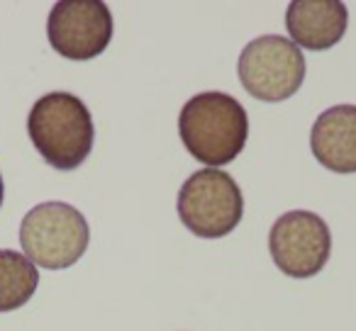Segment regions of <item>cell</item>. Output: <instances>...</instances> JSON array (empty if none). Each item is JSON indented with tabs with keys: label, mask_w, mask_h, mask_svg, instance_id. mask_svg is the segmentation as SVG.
Masks as SVG:
<instances>
[{
	"label": "cell",
	"mask_w": 356,
	"mask_h": 331,
	"mask_svg": "<svg viewBox=\"0 0 356 331\" xmlns=\"http://www.w3.org/2000/svg\"><path fill=\"white\" fill-rule=\"evenodd\" d=\"M3 193H6V188H3V178H0V205H3Z\"/></svg>",
	"instance_id": "cell-11"
},
{
	"label": "cell",
	"mask_w": 356,
	"mask_h": 331,
	"mask_svg": "<svg viewBox=\"0 0 356 331\" xmlns=\"http://www.w3.org/2000/svg\"><path fill=\"white\" fill-rule=\"evenodd\" d=\"M90 229L86 217L66 203H42L20 224V246L35 266L64 271L86 253Z\"/></svg>",
	"instance_id": "cell-3"
},
{
	"label": "cell",
	"mask_w": 356,
	"mask_h": 331,
	"mask_svg": "<svg viewBox=\"0 0 356 331\" xmlns=\"http://www.w3.org/2000/svg\"><path fill=\"white\" fill-rule=\"evenodd\" d=\"M178 134L191 156L218 169L234 161L247 144V110L222 90H205L184 105L178 114Z\"/></svg>",
	"instance_id": "cell-1"
},
{
	"label": "cell",
	"mask_w": 356,
	"mask_h": 331,
	"mask_svg": "<svg viewBox=\"0 0 356 331\" xmlns=\"http://www.w3.org/2000/svg\"><path fill=\"white\" fill-rule=\"evenodd\" d=\"M237 74L244 90L264 103H281L300 90L305 59L300 46L278 35L252 40L239 54Z\"/></svg>",
	"instance_id": "cell-5"
},
{
	"label": "cell",
	"mask_w": 356,
	"mask_h": 331,
	"mask_svg": "<svg viewBox=\"0 0 356 331\" xmlns=\"http://www.w3.org/2000/svg\"><path fill=\"white\" fill-rule=\"evenodd\" d=\"M40 285L37 266L13 248H0V312L27 305Z\"/></svg>",
	"instance_id": "cell-10"
},
{
	"label": "cell",
	"mask_w": 356,
	"mask_h": 331,
	"mask_svg": "<svg viewBox=\"0 0 356 331\" xmlns=\"http://www.w3.org/2000/svg\"><path fill=\"white\" fill-rule=\"evenodd\" d=\"M349 12L339 0H293L286 12V30L296 46L325 51L344 37Z\"/></svg>",
	"instance_id": "cell-8"
},
{
	"label": "cell",
	"mask_w": 356,
	"mask_h": 331,
	"mask_svg": "<svg viewBox=\"0 0 356 331\" xmlns=\"http://www.w3.org/2000/svg\"><path fill=\"white\" fill-rule=\"evenodd\" d=\"M47 37L66 59H95L113 40V15L100 0H61L49 12Z\"/></svg>",
	"instance_id": "cell-7"
},
{
	"label": "cell",
	"mask_w": 356,
	"mask_h": 331,
	"mask_svg": "<svg viewBox=\"0 0 356 331\" xmlns=\"http://www.w3.org/2000/svg\"><path fill=\"white\" fill-rule=\"evenodd\" d=\"M268 251L278 268L291 278H312L327 266L332 234L315 212L293 210L278 217L268 234Z\"/></svg>",
	"instance_id": "cell-6"
},
{
	"label": "cell",
	"mask_w": 356,
	"mask_h": 331,
	"mask_svg": "<svg viewBox=\"0 0 356 331\" xmlns=\"http://www.w3.org/2000/svg\"><path fill=\"white\" fill-rule=\"evenodd\" d=\"M27 132L40 156L59 171L79 169L95 139L90 110L81 98L64 90L47 93L32 105Z\"/></svg>",
	"instance_id": "cell-2"
},
{
	"label": "cell",
	"mask_w": 356,
	"mask_h": 331,
	"mask_svg": "<svg viewBox=\"0 0 356 331\" xmlns=\"http://www.w3.org/2000/svg\"><path fill=\"white\" fill-rule=\"evenodd\" d=\"M178 217L200 239H222L234 232L244 214V198L229 173L200 169L178 190Z\"/></svg>",
	"instance_id": "cell-4"
},
{
	"label": "cell",
	"mask_w": 356,
	"mask_h": 331,
	"mask_svg": "<svg viewBox=\"0 0 356 331\" xmlns=\"http://www.w3.org/2000/svg\"><path fill=\"white\" fill-rule=\"evenodd\" d=\"M310 148L334 173H356V105H334L315 119Z\"/></svg>",
	"instance_id": "cell-9"
}]
</instances>
